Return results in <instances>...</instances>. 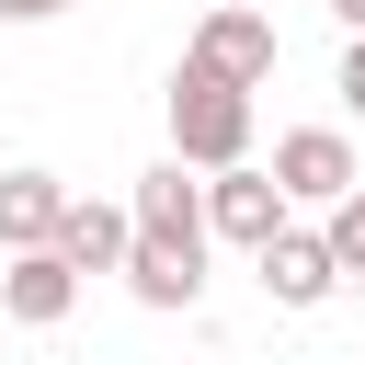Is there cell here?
Masks as SVG:
<instances>
[{"label": "cell", "mask_w": 365, "mask_h": 365, "mask_svg": "<svg viewBox=\"0 0 365 365\" xmlns=\"http://www.w3.org/2000/svg\"><path fill=\"white\" fill-rule=\"evenodd\" d=\"M0 308H11L23 331H57V319L80 308V274H68L57 251H11V274H0Z\"/></svg>", "instance_id": "9c48e42d"}, {"label": "cell", "mask_w": 365, "mask_h": 365, "mask_svg": "<svg viewBox=\"0 0 365 365\" xmlns=\"http://www.w3.org/2000/svg\"><path fill=\"white\" fill-rule=\"evenodd\" d=\"M205 228L240 240V251H274L297 217H285V182H274V171H217V182H205Z\"/></svg>", "instance_id": "5b68a950"}, {"label": "cell", "mask_w": 365, "mask_h": 365, "mask_svg": "<svg viewBox=\"0 0 365 365\" xmlns=\"http://www.w3.org/2000/svg\"><path fill=\"white\" fill-rule=\"evenodd\" d=\"M274 182H285V205H342V194H365L342 125H285V137H274Z\"/></svg>", "instance_id": "7a4b0ae2"}, {"label": "cell", "mask_w": 365, "mask_h": 365, "mask_svg": "<svg viewBox=\"0 0 365 365\" xmlns=\"http://www.w3.org/2000/svg\"><path fill=\"white\" fill-rule=\"evenodd\" d=\"M251 262H262V297H274V308H319V297L342 285V262H331V240H319V228H285V240H274V251H251Z\"/></svg>", "instance_id": "52a82bcc"}, {"label": "cell", "mask_w": 365, "mask_h": 365, "mask_svg": "<svg viewBox=\"0 0 365 365\" xmlns=\"http://www.w3.org/2000/svg\"><path fill=\"white\" fill-rule=\"evenodd\" d=\"M342 103L365 114V46H342Z\"/></svg>", "instance_id": "7c38bea8"}, {"label": "cell", "mask_w": 365, "mask_h": 365, "mask_svg": "<svg viewBox=\"0 0 365 365\" xmlns=\"http://www.w3.org/2000/svg\"><path fill=\"white\" fill-rule=\"evenodd\" d=\"M274 57H285V46H274V23H262V11H240V0H217V11L194 23V68H217L228 91H262V80H274Z\"/></svg>", "instance_id": "3957f363"}, {"label": "cell", "mask_w": 365, "mask_h": 365, "mask_svg": "<svg viewBox=\"0 0 365 365\" xmlns=\"http://www.w3.org/2000/svg\"><path fill=\"white\" fill-rule=\"evenodd\" d=\"M319 240H331V262H342V274H365V194H342Z\"/></svg>", "instance_id": "8fae6325"}, {"label": "cell", "mask_w": 365, "mask_h": 365, "mask_svg": "<svg viewBox=\"0 0 365 365\" xmlns=\"http://www.w3.org/2000/svg\"><path fill=\"white\" fill-rule=\"evenodd\" d=\"M125 285H137L148 308H194V297H205V262H182V251L137 240V251H125Z\"/></svg>", "instance_id": "30bf717a"}, {"label": "cell", "mask_w": 365, "mask_h": 365, "mask_svg": "<svg viewBox=\"0 0 365 365\" xmlns=\"http://www.w3.org/2000/svg\"><path fill=\"white\" fill-rule=\"evenodd\" d=\"M68 0H0V23H57Z\"/></svg>", "instance_id": "4fadbf2b"}, {"label": "cell", "mask_w": 365, "mask_h": 365, "mask_svg": "<svg viewBox=\"0 0 365 365\" xmlns=\"http://www.w3.org/2000/svg\"><path fill=\"white\" fill-rule=\"evenodd\" d=\"M171 160L182 171H251V91H228L217 68H171Z\"/></svg>", "instance_id": "6da1fadb"}, {"label": "cell", "mask_w": 365, "mask_h": 365, "mask_svg": "<svg viewBox=\"0 0 365 365\" xmlns=\"http://www.w3.org/2000/svg\"><path fill=\"white\" fill-rule=\"evenodd\" d=\"M125 251H137V217H125V205H103V194H68L57 262H68V274H125Z\"/></svg>", "instance_id": "8992f818"}, {"label": "cell", "mask_w": 365, "mask_h": 365, "mask_svg": "<svg viewBox=\"0 0 365 365\" xmlns=\"http://www.w3.org/2000/svg\"><path fill=\"white\" fill-rule=\"evenodd\" d=\"M68 228V182L57 171H0V251H57Z\"/></svg>", "instance_id": "ba28073f"}, {"label": "cell", "mask_w": 365, "mask_h": 365, "mask_svg": "<svg viewBox=\"0 0 365 365\" xmlns=\"http://www.w3.org/2000/svg\"><path fill=\"white\" fill-rule=\"evenodd\" d=\"M331 11H342V34H354V46H365V0H331Z\"/></svg>", "instance_id": "5bb4252c"}, {"label": "cell", "mask_w": 365, "mask_h": 365, "mask_svg": "<svg viewBox=\"0 0 365 365\" xmlns=\"http://www.w3.org/2000/svg\"><path fill=\"white\" fill-rule=\"evenodd\" d=\"M125 217H137V240H160V251H182V262H205V240H217V228H205V182H194L182 160H160Z\"/></svg>", "instance_id": "277c9868"}]
</instances>
